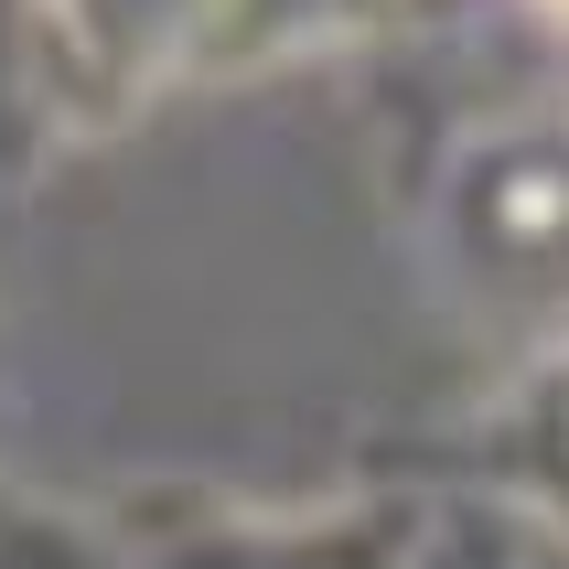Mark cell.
Masks as SVG:
<instances>
[{"mask_svg":"<svg viewBox=\"0 0 569 569\" xmlns=\"http://www.w3.org/2000/svg\"><path fill=\"white\" fill-rule=\"evenodd\" d=\"M0 569H129L119 516H76L32 483H0Z\"/></svg>","mask_w":569,"mask_h":569,"instance_id":"cell-5","label":"cell"},{"mask_svg":"<svg viewBox=\"0 0 569 569\" xmlns=\"http://www.w3.org/2000/svg\"><path fill=\"white\" fill-rule=\"evenodd\" d=\"M483 495H506L527 527L569 538V355L538 377L495 387V419H483Z\"/></svg>","mask_w":569,"mask_h":569,"instance_id":"cell-4","label":"cell"},{"mask_svg":"<svg viewBox=\"0 0 569 569\" xmlns=\"http://www.w3.org/2000/svg\"><path fill=\"white\" fill-rule=\"evenodd\" d=\"M237 0H43L54 76L76 119H108L129 97H151L183 54H216Z\"/></svg>","mask_w":569,"mask_h":569,"instance_id":"cell-3","label":"cell"},{"mask_svg":"<svg viewBox=\"0 0 569 569\" xmlns=\"http://www.w3.org/2000/svg\"><path fill=\"white\" fill-rule=\"evenodd\" d=\"M419 483H355V495H312V506H183L151 527H119L129 569H409Z\"/></svg>","mask_w":569,"mask_h":569,"instance_id":"cell-2","label":"cell"},{"mask_svg":"<svg viewBox=\"0 0 569 569\" xmlns=\"http://www.w3.org/2000/svg\"><path fill=\"white\" fill-rule=\"evenodd\" d=\"M409 569H527V516L483 483H430Z\"/></svg>","mask_w":569,"mask_h":569,"instance_id":"cell-6","label":"cell"},{"mask_svg":"<svg viewBox=\"0 0 569 569\" xmlns=\"http://www.w3.org/2000/svg\"><path fill=\"white\" fill-rule=\"evenodd\" d=\"M527 569H569V538H548V527H527Z\"/></svg>","mask_w":569,"mask_h":569,"instance_id":"cell-7","label":"cell"},{"mask_svg":"<svg viewBox=\"0 0 569 569\" xmlns=\"http://www.w3.org/2000/svg\"><path fill=\"white\" fill-rule=\"evenodd\" d=\"M538 11H548V22H569V0H538Z\"/></svg>","mask_w":569,"mask_h":569,"instance_id":"cell-8","label":"cell"},{"mask_svg":"<svg viewBox=\"0 0 569 569\" xmlns=\"http://www.w3.org/2000/svg\"><path fill=\"white\" fill-rule=\"evenodd\" d=\"M419 269L495 366V387L569 355V108L473 129L419 193Z\"/></svg>","mask_w":569,"mask_h":569,"instance_id":"cell-1","label":"cell"}]
</instances>
